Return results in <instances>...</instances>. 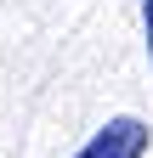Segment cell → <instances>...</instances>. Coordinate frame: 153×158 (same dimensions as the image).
Instances as JSON below:
<instances>
[{
	"label": "cell",
	"mask_w": 153,
	"mask_h": 158,
	"mask_svg": "<svg viewBox=\"0 0 153 158\" xmlns=\"http://www.w3.org/2000/svg\"><path fill=\"white\" fill-rule=\"evenodd\" d=\"M147 141H153V130L142 124V118H130V113H125V118H108V124L91 135L74 158H142Z\"/></svg>",
	"instance_id": "6da1fadb"
},
{
	"label": "cell",
	"mask_w": 153,
	"mask_h": 158,
	"mask_svg": "<svg viewBox=\"0 0 153 158\" xmlns=\"http://www.w3.org/2000/svg\"><path fill=\"white\" fill-rule=\"evenodd\" d=\"M142 34H147V62H153V0H142Z\"/></svg>",
	"instance_id": "7a4b0ae2"
}]
</instances>
